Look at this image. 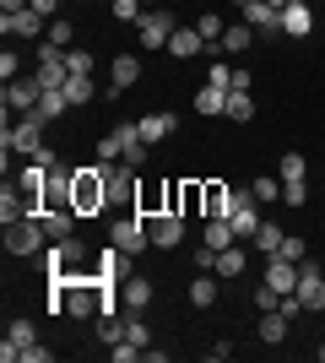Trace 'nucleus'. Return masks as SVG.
Here are the masks:
<instances>
[{
    "label": "nucleus",
    "instance_id": "obj_17",
    "mask_svg": "<svg viewBox=\"0 0 325 363\" xmlns=\"http://www.w3.org/2000/svg\"><path fill=\"white\" fill-rule=\"evenodd\" d=\"M136 174H130V168L125 163H108V206H125V201H136Z\"/></svg>",
    "mask_w": 325,
    "mask_h": 363
},
{
    "label": "nucleus",
    "instance_id": "obj_14",
    "mask_svg": "<svg viewBox=\"0 0 325 363\" xmlns=\"http://www.w3.org/2000/svg\"><path fill=\"white\" fill-rule=\"evenodd\" d=\"M147 233H152L157 250H173V244L185 239V212H152L147 217Z\"/></svg>",
    "mask_w": 325,
    "mask_h": 363
},
{
    "label": "nucleus",
    "instance_id": "obj_24",
    "mask_svg": "<svg viewBox=\"0 0 325 363\" xmlns=\"http://www.w3.org/2000/svg\"><path fill=\"white\" fill-rule=\"evenodd\" d=\"M201 49H206V38H201L195 28H173V38H169V55H179V60H195Z\"/></svg>",
    "mask_w": 325,
    "mask_h": 363
},
{
    "label": "nucleus",
    "instance_id": "obj_36",
    "mask_svg": "<svg viewBox=\"0 0 325 363\" xmlns=\"http://www.w3.org/2000/svg\"><path fill=\"white\" fill-rule=\"evenodd\" d=\"M228 120H255V98H249V92H228Z\"/></svg>",
    "mask_w": 325,
    "mask_h": 363
},
{
    "label": "nucleus",
    "instance_id": "obj_25",
    "mask_svg": "<svg viewBox=\"0 0 325 363\" xmlns=\"http://www.w3.org/2000/svg\"><path fill=\"white\" fill-rule=\"evenodd\" d=\"M206 250H228V244H239V233H233L228 217H206V233H201Z\"/></svg>",
    "mask_w": 325,
    "mask_h": 363
},
{
    "label": "nucleus",
    "instance_id": "obj_5",
    "mask_svg": "<svg viewBox=\"0 0 325 363\" xmlns=\"http://www.w3.org/2000/svg\"><path fill=\"white\" fill-rule=\"evenodd\" d=\"M108 244H114V250H125V255L136 260L141 250H147V244H152V233H147V217H114V223H108Z\"/></svg>",
    "mask_w": 325,
    "mask_h": 363
},
{
    "label": "nucleus",
    "instance_id": "obj_51",
    "mask_svg": "<svg viewBox=\"0 0 325 363\" xmlns=\"http://www.w3.org/2000/svg\"><path fill=\"white\" fill-rule=\"evenodd\" d=\"M49 358H55V352H49V347H38V342H33V347L22 352V363H49Z\"/></svg>",
    "mask_w": 325,
    "mask_h": 363
},
{
    "label": "nucleus",
    "instance_id": "obj_39",
    "mask_svg": "<svg viewBox=\"0 0 325 363\" xmlns=\"http://www.w3.org/2000/svg\"><path fill=\"white\" fill-rule=\"evenodd\" d=\"M125 157V141L114 136V130H108V136H98V163H120Z\"/></svg>",
    "mask_w": 325,
    "mask_h": 363
},
{
    "label": "nucleus",
    "instance_id": "obj_42",
    "mask_svg": "<svg viewBox=\"0 0 325 363\" xmlns=\"http://www.w3.org/2000/svg\"><path fill=\"white\" fill-rule=\"evenodd\" d=\"M125 342H136L141 352L152 347V331H147V325H141V315H130V320H125Z\"/></svg>",
    "mask_w": 325,
    "mask_h": 363
},
{
    "label": "nucleus",
    "instance_id": "obj_46",
    "mask_svg": "<svg viewBox=\"0 0 325 363\" xmlns=\"http://www.w3.org/2000/svg\"><path fill=\"white\" fill-rule=\"evenodd\" d=\"M277 298H282V293L271 288V282H261V288H255V309H261V315H266V309H277Z\"/></svg>",
    "mask_w": 325,
    "mask_h": 363
},
{
    "label": "nucleus",
    "instance_id": "obj_10",
    "mask_svg": "<svg viewBox=\"0 0 325 363\" xmlns=\"http://www.w3.org/2000/svg\"><path fill=\"white\" fill-rule=\"evenodd\" d=\"M228 223H233V233H239V239H255V228L266 223V217H261V201L249 196V190H233V212H228Z\"/></svg>",
    "mask_w": 325,
    "mask_h": 363
},
{
    "label": "nucleus",
    "instance_id": "obj_16",
    "mask_svg": "<svg viewBox=\"0 0 325 363\" xmlns=\"http://www.w3.org/2000/svg\"><path fill=\"white\" fill-rule=\"evenodd\" d=\"M136 82H141V60H136V55H114L103 98H120V92H125V87H136Z\"/></svg>",
    "mask_w": 325,
    "mask_h": 363
},
{
    "label": "nucleus",
    "instance_id": "obj_7",
    "mask_svg": "<svg viewBox=\"0 0 325 363\" xmlns=\"http://www.w3.org/2000/svg\"><path fill=\"white\" fill-rule=\"evenodd\" d=\"M0 98H6V108H16V114H33L38 98H44V82H38V76H11V82L0 87Z\"/></svg>",
    "mask_w": 325,
    "mask_h": 363
},
{
    "label": "nucleus",
    "instance_id": "obj_4",
    "mask_svg": "<svg viewBox=\"0 0 325 363\" xmlns=\"http://www.w3.org/2000/svg\"><path fill=\"white\" fill-rule=\"evenodd\" d=\"M0 152H22V157H33V152H44V120L38 114H22V120H6V130H0Z\"/></svg>",
    "mask_w": 325,
    "mask_h": 363
},
{
    "label": "nucleus",
    "instance_id": "obj_22",
    "mask_svg": "<svg viewBox=\"0 0 325 363\" xmlns=\"http://www.w3.org/2000/svg\"><path fill=\"white\" fill-rule=\"evenodd\" d=\"M266 282H271L277 293H293L298 288V266H293V260H282V255H271V260H266Z\"/></svg>",
    "mask_w": 325,
    "mask_h": 363
},
{
    "label": "nucleus",
    "instance_id": "obj_53",
    "mask_svg": "<svg viewBox=\"0 0 325 363\" xmlns=\"http://www.w3.org/2000/svg\"><path fill=\"white\" fill-rule=\"evenodd\" d=\"M55 6H60V0H33V11H38V16H55Z\"/></svg>",
    "mask_w": 325,
    "mask_h": 363
},
{
    "label": "nucleus",
    "instance_id": "obj_54",
    "mask_svg": "<svg viewBox=\"0 0 325 363\" xmlns=\"http://www.w3.org/2000/svg\"><path fill=\"white\" fill-rule=\"evenodd\" d=\"M33 0H0V11H28Z\"/></svg>",
    "mask_w": 325,
    "mask_h": 363
},
{
    "label": "nucleus",
    "instance_id": "obj_3",
    "mask_svg": "<svg viewBox=\"0 0 325 363\" xmlns=\"http://www.w3.org/2000/svg\"><path fill=\"white\" fill-rule=\"evenodd\" d=\"M38 260H44V272H49V277H81L87 244H81L76 233H71V239H49V250H44Z\"/></svg>",
    "mask_w": 325,
    "mask_h": 363
},
{
    "label": "nucleus",
    "instance_id": "obj_28",
    "mask_svg": "<svg viewBox=\"0 0 325 363\" xmlns=\"http://www.w3.org/2000/svg\"><path fill=\"white\" fill-rule=\"evenodd\" d=\"M65 108H71V98H65V87H44V98H38V108H33V114H38V120H60Z\"/></svg>",
    "mask_w": 325,
    "mask_h": 363
},
{
    "label": "nucleus",
    "instance_id": "obj_41",
    "mask_svg": "<svg viewBox=\"0 0 325 363\" xmlns=\"http://www.w3.org/2000/svg\"><path fill=\"white\" fill-rule=\"evenodd\" d=\"M309 201V184L304 179H282V206H304Z\"/></svg>",
    "mask_w": 325,
    "mask_h": 363
},
{
    "label": "nucleus",
    "instance_id": "obj_35",
    "mask_svg": "<svg viewBox=\"0 0 325 363\" xmlns=\"http://www.w3.org/2000/svg\"><path fill=\"white\" fill-rule=\"evenodd\" d=\"M195 33H201L206 44H217V38L228 33V22H222V16H217V11H201V16H195Z\"/></svg>",
    "mask_w": 325,
    "mask_h": 363
},
{
    "label": "nucleus",
    "instance_id": "obj_44",
    "mask_svg": "<svg viewBox=\"0 0 325 363\" xmlns=\"http://www.w3.org/2000/svg\"><path fill=\"white\" fill-rule=\"evenodd\" d=\"M125 168H130V174H141V163H147V141H130V147H125V157H120Z\"/></svg>",
    "mask_w": 325,
    "mask_h": 363
},
{
    "label": "nucleus",
    "instance_id": "obj_33",
    "mask_svg": "<svg viewBox=\"0 0 325 363\" xmlns=\"http://www.w3.org/2000/svg\"><path fill=\"white\" fill-rule=\"evenodd\" d=\"M93 92H98V82H93V76H71V82H65V98H71V108L93 104Z\"/></svg>",
    "mask_w": 325,
    "mask_h": 363
},
{
    "label": "nucleus",
    "instance_id": "obj_21",
    "mask_svg": "<svg viewBox=\"0 0 325 363\" xmlns=\"http://www.w3.org/2000/svg\"><path fill=\"white\" fill-rule=\"evenodd\" d=\"M120 298H125L130 315H141V309L152 303V282H147V277H125V282H120Z\"/></svg>",
    "mask_w": 325,
    "mask_h": 363
},
{
    "label": "nucleus",
    "instance_id": "obj_31",
    "mask_svg": "<svg viewBox=\"0 0 325 363\" xmlns=\"http://www.w3.org/2000/svg\"><path fill=\"white\" fill-rule=\"evenodd\" d=\"M287 325H293V320L282 315V309H266V315H261V342H271V347L287 342Z\"/></svg>",
    "mask_w": 325,
    "mask_h": 363
},
{
    "label": "nucleus",
    "instance_id": "obj_55",
    "mask_svg": "<svg viewBox=\"0 0 325 363\" xmlns=\"http://www.w3.org/2000/svg\"><path fill=\"white\" fill-rule=\"evenodd\" d=\"M314 358H320V363H325V342H320V347H314Z\"/></svg>",
    "mask_w": 325,
    "mask_h": 363
},
{
    "label": "nucleus",
    "instance_id": "obj_57",
    "mask_svg": "<svg viewBox=\"0 0 325 363\" xmlns=\"http://www.w3.org/2000/svg\"><path fill=\"white\" fill-rule=\"evenodd\" d=\"M152 6H157V0H152Z\"/></svg>",
    "mask_w": 325,
    "mask_h": 363
},
{
    "label": "nucleus",
    "instance_id": "obj_45",
    "mask_svg": "<svg viewBox=\"0 0 325 363\" xmlns=\"http://www.w3.org/2000/svg\"><path fill=\"white\" fill-rule=\"evenodd\" d=\"M108 6H114L120 22H141V0H108Z\"/></svg>",
    "mask_w": 325,
    "mask_h": 363
},
{
    "label": "nucleus",
    "instance_id": "obj_38",
    "mask_svg": "<svg viewBox=\"0 0 325 363\" xmlns=\"http://www.w3.org/2000/svg\"><path fill=\"white\" fill-rule=\"evenodd\" d=\"M282 260H293V266H304V260H309V244L298 239V233H287V239H282V250H277Z\"/></svg>",
    "mask_w": 325,
    "mask_h": 363
},
{
    "label": "nucleus",
    "instance_id": "obj_40",
    "mask_svg": "<svg viewBox=\"0 0 325 363\" xmlns=\"http://www.w3.org/2000/svg\"><path fill=\"white\" fill-rule=\"evenodd\" d=\"M44 38H49V44H55V49H65V44H71V38H76V28H71L65 16H55V22H49V33H44Z\"/></svg>",
    "mask_w": 325,
    "mask_h": 363
},
{
    "label": "nucleus",
    "instance_id": "obj_43",
    "mask_svg": "<svg viewBox=\"0 0 325 363\" xmlns=\"http://www.w3.org/2000/svg\"><path fill=\"white\" fill-rule=\"evenodd\" d=\"M65 65H71V76H93V55L87 49H65Z\"/></svg>",
    "mask_w": 325,
    "mask_h": 363
},
{
    "label": "nucleus",
    "instance_id": "obj_19",
    "mask_svg": "<svg viewBox=\"0 0 325 363\" xmlns=\"http://www.w3.org/2000/svg\"><path fill=\"white\" fill-rule=\"evenodd\" d=\"M249 44H255V28H249V22H233V28L222 33L217 44H206V49H217V60H228V55H244Z\"/></svg>",
    "mask_w": 325,
    "mask_h": 363
},
{
    "label": "nucleus",
    "instance_id": "obj_48",
    "mask_svg": "<svg viewBox=\"0 0 325 363\" xmlns=\"http://www.w3.org/2000/svg\"><path fill=\"white\" fill-rule=\"evenodd\" d=\"M108 352H114V363H136V358H141V347H136V342H114Z\"/></svg>",
    "mask_w": 325,
    "mask_h": 363
},
{
    "label": "nucleus",
    "instance_id": "obj_8",
    "mask_svg": "<svg viewBox=\"0 0 325 363\" xmlns=\"http://www.w3.org/2000/svg\"><path fill=\"white\" fill-rule=\"evenodd\" d=\"M38 342V325H33L28 315H16L11 325H6V342H0V363H22V352Z\"/></svg>",
    "mask_w": 325,
    "mask_h": 363
},
{
    "label": "nucleus",
    "instance_id": "obj_11",
    "mask_svg": "<svg viewBox=\"0 0 325 363\" xmlns=\"http://www.w3.org/2000/svg\"><path fill=\"white\" fill-rule=\"evenodd\" d=\"M244 22L255 28V44L282 38V11H277V6H266V0H249V6H244Z\"/></svg>",
    "mask_w": 325,
    "mask_h": 363
},
{
    "label": "nucleus",
    "instance_id": "obj_49",
    "mask_svg": "<svg viewBox=\"0 0 325 363\" xmlns=\"http://www.w3.org/2000/svg\"><path fill=\"white\" fill-rule=\"evenodd\" d=\"M195 272H217V250H206V244L195 250Z\"/></svg>",
    "mask_w": 325,
    "mask_h": 363
},
{
    "label": "nucleus",
    "instance_id": "obj_47",
    "mask_svg": "<svg viewBox=\"0 0 325 363\" xmlns=\"http://www.w3.org/2000/svg\"><path fill=\"white\" fill-rule=\"evenodd\" d=\"M206 82H212V87H228V82H233L228 60H212V71H206Z\"/></svg>",
    "mask_w": 325,
    "mask_h": 363
},
{
    "label": "nucleus",
    "instance_id": "obj_27",
    "mask_svg": "<svg viewBox=\"0 0 325 363\" xmlns=\"http://www.w3.org/2000/svg\"><path fill=\"white\" fill-rule=\"evenodd\" d=\"M195 114H206V120H212V114H228V87H212V82H206V87L195 92Z\"/></svg>",
    "mask_w": 325,
    "mask_h": 363
},
{
    "label": "nucleus",
    "instance_id": "obj_23",
    "mask_svg": "<svg viewBox=\"0 0 325 363\" xmlns=\"http://www.w3.org/2000/svg\"><path fill=\"white\" fill-rule=\"evenodd\" d=\"M125 260H130V255L108 244L103 255H98V272H93V277H98V282H103V288H114V282H120V277H125Z\"/></svg>",
    "mask_w": 325,
    "mask_h": 363
},
{
    "label": "nucleus",
    "instance_id": "obj_50",
    "mask_svg": "<svg viewBox=\"0 0 325 363\" xmlns=\"http://www.w3.org/2000/svg\"><path fill=\"white\" fill-rule=\"evenodd\" d=\"M249 87H255V76H249V71H233V82H228V92H249Z\"/></svg>",
    "mask_w": 325,
    "mask_h": 363
},
{
    "label": "nucleus",
    "instance_id": "obj_29",
    "mask_svg": "<svg viewBox=\"0 0 325 363\" xmlns=\"http://www.w3.org/2000/svg\"><path fill=\"white\" fill-rule=\"evenodd\" d=\"M217 282H222L217 272H201L195 282H190V303H195V309H212L217 303Z\"/></svg>",
    "mask_w": 325,
    "mask_h": 363
},
{
    "label": "nucleus",
    "instance_id": "obj_1",
    "mask_svg": "<svg viewBox=\"0 0 325 363\" xmlns=\"http://www.w3.org/2000/svg\"><path fill=\"white\" fill-rule=\"evenodd\" d=\"M71 206H76L81 217L108 212V163H87V168H76V179H71Z\"/></svg>",
    "mask_w": 325,
    "mask_h": 363
},
{
    "label": "nucleus",
    "instance_id": "obj_15",
    "mask_svg": "<svg viewBox=\"0 0 325 363\" xmlns=\"http://www.w3.org/2000/svg\"><path fill=\"white\" fill-rule=\"evenodd\" d=\"M314 33V6L309 0H287L282 6V38H309Z\"/></svg>",
    "mask_w": 325,
    "mask_h": 363
},
{
    "label": "nucleus",
    "instance_id": "obj_37",
    "mask_svg": "<svg viewBox=\"0 0 325 363\" xmlns=\"http://www.w3.org/2000/svg\"><path fill=\"white\" fill-rule=\"evenodd\" d=\"M309 168H304V152H282V163H277V179H304Z\"/></svg>",
    "mask_w": 325,
    "mask_h": 363
},
{
    "label": "nucleus",
    "instance_id": "obj_6",
    "mask_svg": "<svg viewBox=\"0 0 325 363\" xmlns=\"http://www.w3.org/2000/svg\"><path fill=\"white\" fill-rule=\"evenodd\" d=\"M141 49H169V38H173V28H179V22H173V11L169 6H152V11H141Z\"/></svg>",
    "mask_w": 325,
    "mask_h": 363
},
{
    "label": "nucleus",
    "instance_id": "obj_18",
    "mask_svg": "<svg viewBox=\"0 0 325 363\" xmlns=\"http://www.w3.org/2000/svg\"><path fill=\"white\" fill-rule=\"evenodd\" d=\"M233 212V190L222 179H206L201 184V217H228Z\"/></svg>",
    "mask_w": 325,
    "mask_h": 363
},
{
    "label": "nucleus",
    "instance_id": "obj_30",
    "mask_svg": "<svg viewBox=\"0 0 325 363\" xmlns=\"http://www.w3.org/2000/svg\"><path fill=\"white\" fill-rule=\"evenodd\" d=\"M169 130H179V120H173V114H147V120H141V141H147V147H157Z\"/></svg>",
    "mask_w": 325,
    "mask_h": 363
},
{
    "label": "nucleus",
    "instance_id": "obj_56",
    "mask_svg": "<svg viewBox=\"0 0 325 363\" xmlns=\"http://www.w3.org/2000/svg\"><path fill=\"white\" fill-rule=\"evenodd\" d=\"M266 6H277V11H282V6H287V0H266Z\"/></svg>",
    "mask_w": 325,
    "mask_h": 363
},
{
    "label": "nucleus",
    "instance_id": "obj_52",
    "mask_svg": "<svg viewBox=\"0 0 325 363\" xmlns=\"http://www.w3.org/2000/svg\"><path fill=\"white\" fill-rule=\"evenodd\" d=\"M11 76H16V55L6 49V55H0V82H11Z\"/></svg>",
    "mask_w": 325,
    "mask_h": 363
},
{
    "label": "nucleus",
    "instance_id": "obj_13",
    "mask_svg": "<svg viewBox=\"0 0 325 363\" xmlns=\"http://www.w3.org/2000/svg\"><path fill=\"white\" fill-rule=\"evenodd\" d=\"M38 82H44V87H65V82H71V65H65V49H55L44 38V44H38Z\"/></svg>",
    "mask_w": 325,
    "mask_h": 363
},
{
    "label": "nucleus",
    "instance_id": "obj_34",
    "mask_svg": "<svg viewBox=\"0 0 325 363\" xmlns=\"http://www.w3.org/2000/svg\"><path fill=\"white\" fill-rule=\"evenodd\" d=\"M249 196L261 201V206H277V201H282V179H271V174H261V179L249 184Z\"/></svg>",
    "mask_w": 325,
    "mask_h": 363
},
{
    "label": "nucleus",
    "instance_id": "obj_12",
    "mask_svg": "<svg viewBox=\"0 0 325 363\" xmlns=\"http://www.w3.org/2000/svg\"><path fill=\"white\" fill-rule=\"evenodd\" d=\"M0 33H6V38H44L49 16H38L33 6L28 11H0Z\"/></svg>",
    "mask_w": 325,
    "mask_h": 363
},
{
    "label": "nucleus",
    "instance_id": "obj_20",
    "mask_svg": "<svg viewBox=\"0 0 325 363\" xmlns=\"http://www.w3.org/2000/svg\"><path fill=\"white\" fill-rule=\"evenodd\" d=\"M38 217H44V233H49V239H71L81 212H76V206H44Z\"/></svg>",
    "mask_w": 325,
    "mask_h": 363
},
{
    "label": "nucleus",
    "instance_id": "obj_2",
    "mask_svg": "<svg viewBox=\"0 0 325 363\" xmlns=\"http://www.w3.org/2000/svg\"><path fill=\"white\" fill-rule=\"evenodd\" d=\"M49 250V233H44V217H16V223H6V255L16 260H33Z\"/></svg>",
    "mask_w": 325,
    "mask_h": 363
},
{
    "label": "nucleus",
    "instance_id": "obj_32",
    "mask_svg": "<svg viewBox=\"0 0 325 363\" xmlns=\"http://www.w3.org/2000/svg\"><path fill=\"white\" fill-rule=\"evenodd\" d=\"M282 239H287V233H282V228H277V217L255 228V250H261V255H277V250H282Z\"/></svg>",
    "mask_w": 325,
    "mask_h": 363
},
{
    "label": "nucleus",
    "instance_id": "obj_9",
    "mask_svg": "<svg viewBox=\"0 0 325 363\" xmlns=\"http://www.w3.org/2000/svg\"><path fill=\"white\" fill-rule=\"evenodd\" d=\"M298 303H304V309H309V315H325V277H320V266H314V260H304V266H298Z\"/></svg>",
    "mask_w": 325,
    "mask_h": 363
},
{
    "label": "nucleus",
    "instance_id": "obj_26",
    "mask_svg": "<svg viewBox=\"0 0 325 363\" xmlns=\"http://www.w3.org/2000/svg\"><path fill=\"white\" fill-rule=\"evenodd\" d=\"M244 266H249V255L239 250V244H228V250H217V277H222V282H233V277H244Z\"/></svg>",
    "mask_w": 325,
    "mask_h": 363
}]
</instances>
